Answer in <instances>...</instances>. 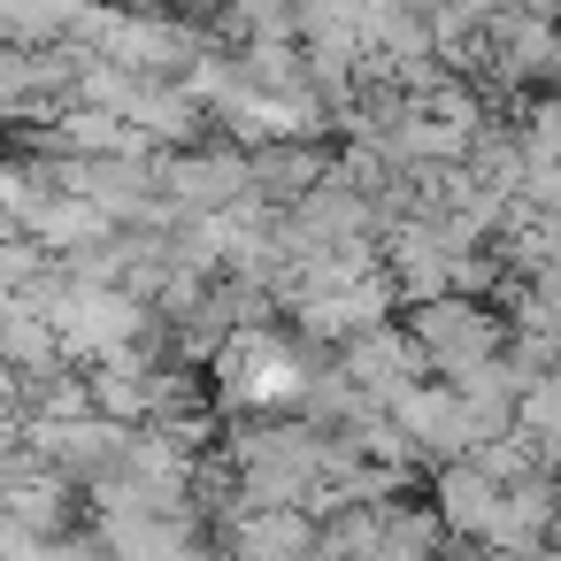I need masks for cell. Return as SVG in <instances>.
I'll use <instances>...</instances> for the list:
<instances>
[{
	"label": "cell",
	"mask_w": 561,
	"mask_h": 561,
	"mask_svg": "<svg viewBox=\"0 0 561 561\" xmlns=\"http://www.w3.org/2000/svg\"><path fill=\"white\" fill-rule=\"evenodd\" d=\"M339 369L385 408L392 392H408L415 377H431V362H423V346H415V331L400 323V316H385V323H369V331H354L346 346H339Z\"/></svg>",
	"instance_id": "3"
},
{
	"label": "cell",
	"mask_w": 561,
	"mask_h": 561,
	"mask_svg": "<svg viewBox=\"0 0 561 561\" xmlns=\"http://www.w3.org/2000/svg\"><path fill=\"white\" fill-rule=\"evenodd\" d=\"M154 185L178 216H224L239 201H254V154L239 147H162L154 154Z\"/></svg>",
	"instance_id": "2"
},
{
	"label": "cell",
	"mask_w": 561,
	"mask_h": 561,
	"mask_svg": "<svg viewBox=\"0 0 561 561\" xmlns=\"http://www.w3.org/2000/svg\"><path fill=\"white\" fill-rule=\"evenodd\" d=\"M323 515L316 507H231L224 515V553L231 561H308Z\"/></svg>",
	"instance_id": "4"
},
{
	"label": "cell",
	"mask_w": 561,
	"mask_h": 561,
	"mask_svg": "<svg viewBox=\"0 0 561 561\" xmlns=\"http://www.w3.org/2000/svg\"><path fill=\"white\" fill-rule=\"evenodd\" d=\"M400 323L415 331V346H423V362H431V377H461V369H477V362H492L500 346H507V316L484 300V293H438V300H408L400 308Z\"/></svg>",
	"instance_id": "1"
},
{
	"label": "cell",
	"mask_w": 561,
	"mask_h": 561,
	"mask_svg": "<svg viewBox=\"0 0 561 561\" xmlns=\"http://www.w3.org/2000/svg\"><path fill=\"white\" fill-rule=\"evenodd\" d=\"M500 500H507V484H500L484 461H469V454L431 469V507L446 515V530H454V538H477V546H484V538H492V523H500Z\"/></svg>",
	"instance_id": "5"
},
{
	"label": "cell",
	"mask_w": 561,
	"mask_h": 561,
	"mask_svg": "<svg viewBox=\"0 0 561 561\" xmlns=\"http://www.w3.org/2000/svg\"><path fill=\"white\" fill-rule=\"evenodd\" d=\"M331 170H339V154H323V147H316V139H300V131H277V139H262V147H254V201L293 208V201H300V193H316Z\"/></svg>",
	"instance_id": "6"
}]
</instances>
